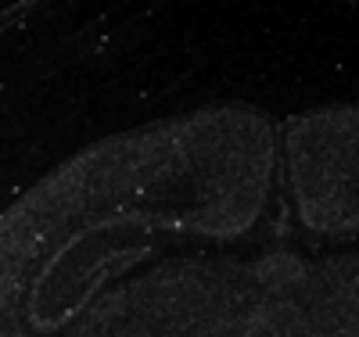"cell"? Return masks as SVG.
Masks as SVG:
<instances>
[{
    "mask_svg": "<svg viewBox=\"0 0 359 337\" xmlns=\"http://www.w3.org/2000/svg\"><path fill=\"white\" fill-rule=\"evenodd\" d=\"M97 337H359V108H212L86 179Z\"/></svg>",
    "mask_w": 359,
    "mask_h": 337,
    "instance_id": "1",
    "label": "cell"
}]
</instances>
